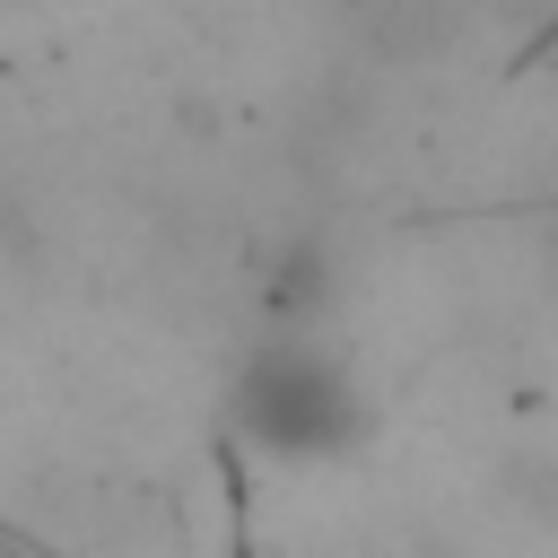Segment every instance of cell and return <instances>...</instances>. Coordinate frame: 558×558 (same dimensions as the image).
<instances>
[{"label": "cell", "mask_w": 558, "mask_h": 558, "mask_svg": "<svg viewBox=\"0 0 558 558\" xmlns=\"http://www.w3.org/2000/svg\"><path fill=\"white\" fill-rule=\"evenodd\" d=\"M235 427L253 445H270V453H340L366 427V401H357V375L331 349L279 331L235 375Z\"/></svg>", "instance_id": "6da1fadb"}]
</instances>
